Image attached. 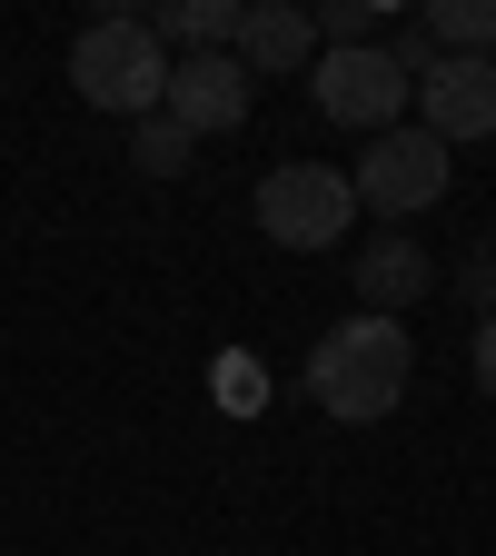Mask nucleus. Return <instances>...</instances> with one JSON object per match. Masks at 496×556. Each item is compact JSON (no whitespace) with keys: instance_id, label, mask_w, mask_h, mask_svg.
<instances>
[{"instance_id":"nucleus-12","label":"nucleus","mask_w":496,"mask_h":556,"mask_svg":"<svg viewBox=\"0 0 496 556\" xmlns=\"http://www.w3.org/2000/svg\"><path fill=\"white\" fill-rule=\"evenodd\" d=\"M189 150H199V139H189V129H179L169 110H150V119L129 129V160L150 169V179H179V169H189Z\"/></svg>"},{"instance_id":"nucleus-9","label":"nucleus","mask_w":496,"mask_h":556,"mask_svg":"<svg viewBox=\"0 0 496 556\" xmlns=\"http://www.w3.org/2000/svg\"><path fill=\"white\" fill-rule=\"evenodd\" d=\"M318 50V21L298 11V0H258V11H239V70H298Z\"/></svg>"},{"instance_id":"nucleus-10","label":"nucleus","mask_w":496,"mask_h":556,"mask_svg":"<svg viewBox=\"0 0 496 556\" xmlns=\"http://www.w3.org/2000/svg\"><path fill=\"white\" fill-rule=\"evenodd\" d=\"M160 50L179 40V60L189 50H239V0H160Z\"/></svg>"},{"instance_id":"nucleus-15","label":"nucleus","mask_w":496,"mask_h":556,"mask_svg":"<svg viewBox=\"0 0 496 556\" xmlns=\"http://www.w3.org/2000/svg\"><path fill=\"white\" fill-rule=\"evenodd\" d=\"M476 388L496 397V318H476Z\"/></svg>"},{"instance_id":"nucleus-14","label":"nucleus","mask_w":496,"mask_h":556,"mask_svg":"<svg viewBox=\"0 0 496 556\" xmlns=\"http://www.w3.org/2000/svg\"><path fill=\"white\" fill-rule=\"evenodd\" d=\"M368 30H378V0H318V40L328 50H368Z\"/></svg>"},{"instance_id":"nucleus-13","label":"nucleus","mask_w":496,"mask_h":556,"mask_svg":"<svg viewBox=\"0 0 496 556\" xmlns=\"http://www.w3.org/2000/svg\"><path fill=\"white\" fill-rule=\"evenodd\" d=\"M208 388H219V407H229V417H258V407H268V368L249 358V348H229V358L208 368Z\"/></svg>"},{"instance_id":"nucleus-2","label":"nucleus","mask_w":496,"mask_h":556,"mask_svg":"<svg viewBox=\"0 0 496 556\" xmlns=\"http://www.w3.org/2000/svg\"><path fill=\"white\" fill-rule=\"evenodd\" d=\"M69 80H80L90 110H119V119H150L169 100V50L139 11H100L80 40H69Z\"/></svg>"},{"instance_id":"nucleus-7","label":"nucleus","mask_w":496,"mask_h":556,"mask_svg":"<svg viewBox=\"0 0 496 556\" xmlns=\"http://www.w3.org/2000/svg\"><path fill=\"white\" fill-rule=\"evenodd\" d=\"M417 100H428V139H496V60H437L428 80H417Z\"/></svg>"},{"instance_id":"nucleus-5","label":"nucleus","mask_w":496,"mask_h":556,"mask_svg":"<svg viewBox=\"0 0 496 556\" xmlns=\"http://www.w3.org/2000/svg\"><path fill=\"white\" fill-rule=\"evenodd\" d=\"M308 100H318V119H338V129H397V110L417 100L407 80H397V60L368 40V50H318V80H308Z\"/></svg>"},{"instance_id":"nucleus-8","label":"nucleus","mask_w":496,"mask_h":556,"mask_svg":"<svg viewBox=\"0 0 496 556\" xmlns=\"http://www.w3.org/2000/svg\"><path fill=\"white\" fill-rule=\"evenodd\" d=\"M428 289H437V268H428L417 239H368L358 249V299H368V318H397V308H417Z\"/></svg>"},{"instance_id":"nucleus-11","label":"nucleus","mask_w":496,"mask_h":556,"mask_svg":"<svg viewBox=\"0 0 496 556\" xmlns=\"http://www.w3.org/2000/svg\"><path fill=\"white\" fill-rule=\"evenodd\" d=\"M428 40L447 60H496V0H428Z\"/></svg>"},{"instance_id":"nucleus-1","label":"nucleus","mask_w":496,"mask_h":556,"mask_svg":"<svg viewBox=\"0 0 496 556\" xmlns=\"http://www.w3.org/2000/svg\"><path fill=\"white\" fill-rule=\"evenodd\" d=\"M417 378V348L397 318H338L318 348H308V397L338 417V428H378V417H397Z\"/></svg>"},{"instance_id":"nucleus-4","label":"nucleus","mask_w":496,"mask_h":556,"mask_svg":"<svg viewBox=\"0 0 496 556\" xmlns=\"http://www.w3.org/2000/svg\"><path fill=\"white\" fill-rule=\"evenodd\" d=\"M447 179H457V160H447V139H428V129H378L368 160L347 169L358 208H378V219H417V208H437Z\"/></svg>"},{"instance_id":"nucleus-6","label":"nucleus","mask_w":496,"mask_h":556,"mask_svg":"<svg viewBox=\"0 0 496 556\" xmlns=\"http://www.w3.org/2000/svg\"><path fill=\"white\" fill-rule=\"evenodd\" d=\"M189 139H208V129H239L249 119V70H239V50H189V60H169V100H160Z\"/></svg>"},{"instance_id":"nucleus-3","label":"nucleus","mask_w":496,"mask_h":556,"mask_svg":"<svg viewBox=\"0 0 496 556\" xmlns=\"http://www.w3.org/2000/svg\"><path fill=\"white\" fill-rule=\"evenodd\" d=\"M347 229H358V189H347V169H328V160H278L258 179V239H278V249H328Z\"/></svg>"}]
</instances>
